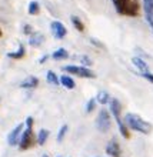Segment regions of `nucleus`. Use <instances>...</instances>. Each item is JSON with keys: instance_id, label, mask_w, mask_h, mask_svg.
I'll return each instance as SVG.
<instances>
[{"instance_id": "21", "label": "nucleus", "mask_w": 153, "mask_h": 157, "mask_svg": "<svg viewBox=\"0 0 153 157\" xmlns=\"http://www.w3.org/2000/svg\"><path fill=\"white\" fill-rule=\"evenodd\" d=\"M70 21H72V25L75 26V29L77 30V32H84V25H83V21L80 20L77 16H72Z\"/></svg>"}, {"instance_id": "15", "label": "nucleus", "mask_w": 153, "mask_h": 157, "mask_svg": "<svg viewBox=\"0 0 153 157\" xmlns=\"http://www.w3.org/2000/svg\"><path fill=\"white\" fill-rule=\"evenodd\" d=\"M95 99H96V101H97L99 104H102V106H106V104L110 103L112 97L109 96L108 91H103V90H102V91H99V93H97V96H96Z\"/></svg>"}, {"instance_id": "3", "label": "nucleus", "mask_w": 153, "mask_h": 157, "mask_svg": "<svg viewBox=\"0 0 153 157\" xmlns=\"http://www.w3.org/2000/svg\"><path fill=\"white\" fill-rule=\"evenodd\" d=\"M123 121L130 130L139 132L142 134H149L153 128L152 124L147 123L146 120H143L140 116H137L135 113H126L123 117Z\"/></svg>"}, {"instance_id": "19", "label": "nucleus", "mask_w": 153, "mask_h": 157, "mask_svg": "<svg viewBox=\"0 0 153 157\" xmlns=\"http://www.w3.org/2000/svg\"><path fill=\"white\" fill-rule=\"evenodd\" d=\"M27 13H29L30 16H37L39 13H40V4H39V2L32 0L29 3V7H27Z\"/></svg>"}, {"instance_id": "9", "label": "nucleus", "mask_w": 153, "mask_h": 157, "mask_svg": "<svg viewBox=\"0 0 153 157\" xmlns=\"http://www.w3.org/2000/svg\"><path fill=\"white\" fill-rule=\"evenodd\" d=\"M106 153L110 157H122V147H120L119 141L116 140L115 137L109 140V143L106 144Z\"/></svg>"}, {"instance_id": "14", "label": "nucleus", "mask_w": 153, "mask_h": 157, "mask_svg": "<svg viewBox=\"0 0 153 157\" xmlns=\"http://www.w3.org/2000/svg\"><path fill=\"white\" fill-rule=\"evenodd\" d=\"M132 63L135 64V67H136V69L140 71V73H146V71H149V66L146 64V62L143 60V59H140V57H133L132 59Z\"/></svg>"}, {"instance_id": "23", "label": "nucleus", "mask_w": 153, "mask_h": 157, "mask_svg": "<svg viewBox=\"0 0 153 157\" xmlns=\"http://www.w3.org/2000/svg\"><path fill=\"white\" fill-rule=\"evenodd\" d=\"M96 103H97V101H96L95 97H93V99H90L89 101H87V104H86V113H87V114H90V113L93 112V110H95Z\"/></svg>"}, {"instance_id": "11", "label": "nucleus", "mask_w": 153, "mask_h": 157, "mask_svg": "<svg viewBox=\"0 0 153 157\" xmlns=\"http://www.w3.org/2000/svg\"><path fill=\"white\" fill-rule=\"evenodd\" d=\"M45 41V34L40 33V32H33L30 34V39H29V44L32 47H40Z\"/></svg>"}, {"instance_id": "4", "label": "nucleus", "mask_w": 153, "mask_h": 157, "mask_svg": "<svg viewBox=\"0 0 153 157\" xmlns=\"http://www.w3.org/2000/svg\"><path fill=\"white\" fill-rule=\"evenodd\" d=\"M109 104H110V114H113V117H115L120 134L123 136V139H130L129 127L124 124L123 117H122V106H120V101L117 99H112Z\"/></svg>"}, {"instance_id": "18", "label": "nucleus", "mask_w": 153, "mask_h": 157, "mask_svg": "<svg viewBox=\"0 0 153 157\" xmlns=\"http://www.w3.org/2000/svg\"><path fill=\"white\" fill-rule=\"evenodd\" d=\"M52 59H54V60H66V59H69V53H67L66 49H63V47H60V49L54 50L53 54H52Z\"/></svg>"}, {"instance_id": "10", "label": "nucleus", "mask_w": 153, "mask_h": 157, "mask_svg": "<svg viewBox=\"0 0 153 157\" xmlns=\"http://www.w3.org/2000/svg\"><path fill=\"white\" fill-rule=\"evenodd\" d=\"M143 10H145L146 20L149 23L153 33V0H143Z\"/></svg>"}, {"instance_id": "12", "label": "nucleus", "mask_w": 153, "mask_h": 157, "mask_svg": "<svg viewBox=\"0 0 153 157\" xmlns=\"http://www.w3.org/2000/svg\"><path fill=\"white\" fill-rule=\"evenodd\" d=\"M37 86H39V78L34 77V76H29L26 80H23L20 83L22 89H36Z\"/></svg>"}, {"instance_id": "29", "label": "nucleus", "mask_w": 153, "mask_h": 157, "mask_svg": "<svg viewBox=\"0 0 153 157\" xmlns=\"http://www.w3.org/2000/svg\"><path fill=\"white\" fill-rule=\"evenodd\" d=\"M2 36H3V32H2V29H0V37H2Z\"/></svg>"}, {"instance_id": "20", "label": "nucleus", "mask_w": 153, "mask_h": 157, "mask_svg": "<svg viewBox=\"0 0 153 157\" xmlns=\"http://www.w3.org/2000/svg\"><path fill=\"white\" fill-rule=\"evenodd\" d=\"M46 80H47V83L49 84H53V86H59L60 84V80H59V77L56 76V73L52 70H49L47 73H46Z\"/></svg>"}, {"instance_id": "7", "label": "nucleus", "mask_w": 153, "mask_h": 157, "mask_svg": "<svg viewBox=\"0 0 153 157\" xmlns=\"http://www.w3.org/2000/svg\"><path fill=\"white\" fill-rule=\"evenodd\" d=\"M50 30H52V34H53L54 39H57V40H62L67 36V29L66 26L63 25L62 21L59 20H54L50 23Z\"/></svg>"}, {"instance_id": "5", "label": "nucleus", "mask_w": 153, "mask_h": 157, "mask_svg": "<svg viewBox=\"0 0 153 157\" xmlns=\"http://www.w3.org/2000/svg\"><path fill=\"white\" fill-rule=\"evenodd\" d=\"M63 70L66 73H70L73 76H77V77H83V78H93L96 77L95 71L90 70L89 67L86 66H73V64H69V66H65Z\"/></svg>"}, {"instance_id": "30", "label": "nucleus", "mask_w": 153, "mask_h": 157, "mask_svg": "<svg viewBox=\"0 0 153 157\" xmlns=\"http://www.w3.org/2000/svg\"><path fill=\"white\" fill-rule=\"evenodd\" d=\"M43 157H49V156H47V154H45V156H43Z\"/></svg>"}, {"instance_id": "13", "label": "nucleus", "mask_w": 153, "mask_h": 157, "mask_svg": "<svg viewBox=\"0 0 153 157\" xmlns=\"http://www.w3.org/2000/svg\"><path fill=\"white\" fill-rule=\"evenodd\" d=\"M26 56V47L23 44H19V49L16 50V52H10V53H7V57L9 59H13V60H20V59H23Z\"/></svg>"}, {"instance_id": "17", "label": "nucleus", "mask_w": 153, "mask_h": 157, "mask_svg": "<svg viewBox=\"0 0 153 157\" xmlns=\"http://www.w3.org/2000/svg\"><path fill=\"white\" fill-rule=\"evenodd\" d=\"M49 136H50V132H49V130H46V128H41V130H39L37 136H36L37 144H39V146H45V143L47 141Z\"/></svg>"}, {"instance_id": "2", "label": "nucleus", "mask_w": 153, "mask_h": 157, "mask_svg": "<svg viewBox=\"0 0 153 157\" xmlns=\"http://www.w3.org/2000/svg\"><path fill=\"white\" fill-rule=\"evenodd\" d=\"M115 10L120 16L137 17L140 13V3L139 0H112Z\"/></svg>"}, {"instance_id": "26", "label": "nucleus", "mask_w": 153, "mask_h": 157, "mask_svg": "<svg viewBox=\"0 0 153 157\" xmlns=\"http://www.w3.org/2000/svg\"><path fill=\"white\" fill-rule=\"evenodd\" d=\"M23 33L27 34V36H30V34L33 33V27H32L30 25H26L25 27H23Z\"/></svg>"}, {"instance_id": "8", "label": "nucleus", "mask_w": 153, "mask_h": 157, "mask_svg": "<svg viewBox=\"0 0 153 157\" xmlns=\"http://www.w3.org/2000/svg\"><path fill=\"white\" fill-rule=\"evenodd\" d=\"M23 128H25V123H19L16 127L13 128L12 132L9 133V136H7V144L9 146H12V147H13V146H17V144H19Z\"/></svg>"}, {"instance_id": "16", "label": "nucleus", "mask_w": 153, "mask_h": 157, "mask_svg": "<svg viewBox=\"0 0 153 157\" xmlns=\"http://www.w3.org/2000/svg\"><path fill=\"white\" fill-rule=\"evenodd\" d=\"M60 80V84H62L63 87H66V89H69V90H72V89H75L76 87V83H75V80L70 77V76H67V75H65V76H62V77L59 78Z\"/></svg>"}, {"instance_id": "6", "label": "nucleus", "mask_w": 153, "mask_h": 157, "mask_svg": "<svg viewBox=\"0 0 153 157\" xmlns=\"http://www.w3.org/2000/svg\"><path fill=\"white\" fill-rule=\"evenodd\" d=\"M96 127L102 133H106L112 127V117H110V112H108L106 109H102L97 114L96 119Z\"/></svg>"}, {"instance_id": "27", "label": "nucleus", "mask_w": 153, "mask_h": 157, "mask_svg": "<svg viewBox=\"0 0 153 157\" xmlns=\"http://www.w3.org/2000/svg\"><path fill=\"white\" fill-rule=\"evenodd\" d=\"M90 43H92V44H95V46H97V47H100V49H103V47H104V46L97 39H90Z\"/></svg>"}, {"instance_id": "28", "label": "nucleus", "mask_w": 153, "mask_h": 157, "mask_svg": "<svg viewBox=\"0 0 153 157\" xmlns=\"http://www.w3.org/2000/svg\"><path fill=\"white\" fill-rule=\"evenodd\" d=\"M47 59H49V54H45V56L39 60V63H40V64H43V63H46V60H47Z\"/></svg>"}, {"instance_id": "24", "label": "nucleus", "mask_w": 153, "mask_h": 157, "mask_svg": "<svg viewBox=\"0 0 153 157\" xmlns=\"http://www.w3.org/2000/svg\"><path fill=\"white\" fill-rule=\"evenodd\" d=\"M80 62H82V66H86V67H89V66H92V60H90V57H87V56H80Z\"/></svg>"}, {"instance_id": "22", "label": "nucleus", "mask_w": 153, "mask_h": 157, "mask_svg": "<svg viewBox=\"0 0 153 157\" xmlns=\"http://www.w3.org/2000/svg\"><path fill=\"white\" fill-rule=\"evenodd\" d=\"M67 130H69V127H67V124H63L62 127L59 128L57 136H56V140H57L59 143H62V141H63V139H65V136H66Z\"/></svg>"}, {"instance_id": "25", "label": "nucleus", "mask_w": 153, "mask_h": 157, "mask_svg": "<svg viewBox=\"0 0 153 157\" xmlns=\"http://www.w3.org/2000/svg\"><path fill=\"white\" fill-rule=\"evenodd\" d=\"M140 75L143 76V77H145L147 82H150L153 84V73H150V71H146V73H140Z\"/></svg>"}, {"instance_id": "1", "label": "nucleus", "mask_w": 153, "mask_h": 157, "mask_svg": "<svg viewBox=\"0 0 153 157\" xmlns=\"http://www.w3.org/2000/svg\"><path fill=\"white\" fill-rule=\"evenodd\" d=\"M33 123L34 120L32 116H29L26 119V123H25V128L22 132V136H20V141H19V150L22 151H26V150L32 149L33 146L37 144V140H36V134L33 132Z\"/></svg>"}]
</instances>
